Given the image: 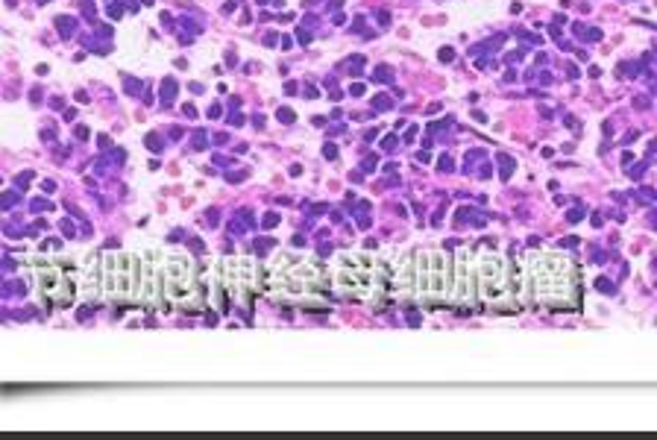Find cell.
I'll return each instance as SVG.
<instances>
[{
    "mask_svg": "<svg viewBox=\"0 0 657 440\" xmlns=\"http://www.w3.org/2000/svg\"><path fill=\"white\" fill-rule=\"evenodd\" d=\"M528 282L534 288L537 300L546 303H567L575 291V270H572L570 259L564 256H531L528 262Z\"/></svg>",
    "mask_w": 657,
    "mask_h": 440,
    "instance_id": "cell-1",
    "label": "cell"
},
{
    "mask_svg": "<svg viewBox=\"0 0 657 440\" xmlns=\"http://www.w3.org/2000/svg\"><path fill=\"white\" fill-rule=\"evenodd\" d=\"M417 294L429 303H443L452 294V259H446L443 253H420L417 256Z\"/></svg>",
    "mask_w": 657,
    "mask_h": 440,
    "instance_id": "cell-2",
    "label": "cell"
},
{
    "mask_svg": "<svg viewBox=\"0 0 657 440\" xmlns=\"http://www.w3.org/2000/svg\"><path fill=\"white\" fill-rule=\"evenodd\" d=\"M476 270H479V294L487 303L502 306V303L514 300L511 288H508V262L502 256L484 253L479 264H476Z\"/></svg>",
    "mask_w": 657,
    "mask_h": 440,
    "instance_id": "cell-3",
    "label": "cell"
},
{
    "mask_svg": "<svg viewBox=\"0 0 657 440\" xmlns=\"http://www.w3.org/2000/svg\"><path fill=\"white\" fill-rule=\"evenodd\" d=\"M373 279H376V262L370 256H344L338 262V288L352 297H367L373 294Z\"/></svg>",
    "mask_w": 657,
    "mask_h": 440,
    "instance_id": "cell-4",
    "label": "cell"
},
{
    "mask_svg": "<svg viewBox=\"0 0 657 440\" xmlns=\"http://www.w3.org/2000/svg\"><path fill=\"white\" fill-rule=\"evenodd\" d=\"M162 279H165V291L168 297L182 303L194 294L197 288V276H194V264L185 256H171L162 262Z\"/></svg>",
    "mask_w": 657,
    "mask_h": 440,
    "instance_id": "cell-5",
    "label": "cell"
},
{
    "mask_svg": "<svg viewBox=\"0 0 657 440\" xmlns=\"http://www.w3.org/2000/svg\"><path fill=\"white\" fill-rule=\"evenodd\" d=\"M135 262L130 256H106L103 259V291L109 297L135 294Z\"/></svg>",
    "mask_w": 657,
    "mask_h": 440,
    "instance_id": "cell-6",
    "label": "cell"
},
{
    "mask_svg": "<svg viewBox=\"0 0 657 440\" xmlns=\"http://www.w3.org/2000/svg\"><path fill=\"white\" fill-rule=\"evenodd\" d=\"M452 294L461 300V303H473L476 294H479V270L470 253H461L455 259V276H452Z\"/></svg>",
    "mask_w": 657,
    "mask_h": 440,
    "instance_id": "cell-7",
    "label": "cell"
},
{
    "mask_svg": "<svg viewBox=\"0 0 657 440\" xmlns=\"http://www.w3.org/2000/svg\"><path fill=\"white\" fill-rule=\"evenodd\" d=\"M62 270L56 267V264H42L39 267V288H42V297L50 303V300H56L59 297V291H62Z\"/></svg>",
    "mask_w": 657,
    "mask_h": 440,
    "instance_id": "cell-8",
    "label": "cell"
},
{
    "mask_svg": "<svg viewBox=\"0 0 657 440\" xmlns=\"http://www.w3.org/2000/svg\"><path fill=\"white\" fill-rule=\"evenodd\" d=\"M83 294H86L88 300L91 297H97V291H100V282H103V276H97V256H88L86 267H83Z\"/></svg>",
    "mask_w": 657,
    "mask_h": 440,
    "instance_id": "cell-9",
    "label": "cell"
},
{
    "mask_svg": "<svg viewBox=\"0 0 657 440\" xmlns=\"http://www.w3.org/2000/svg\"><path fill=\"white\" fill-rule=\"evenodd\" d=\"M279 121H282V124H291V121H294V112H291V109H279Z\"/></svg>",
    "mask_w": 657,
    "mask_h": 440,
    "instance_id": "cell-10",
    "label": "cell"
}]
</instances>
